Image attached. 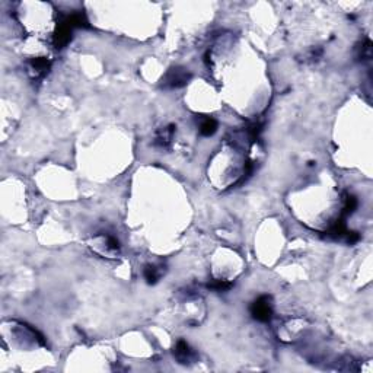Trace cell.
Masks as SVG:
<instances>
[{
  "label": "cell",
  "mask_w": 373,
  "mask_h": 373,
  "mask_svg": "<svg viewBox=\"0 0 373 373\" xmlns=\"http://www.w3.org/2000/svg\"><path fill=\"white\" fill-rule=\"evenodd\" d=\"M249 312L252 315V318L258 322H270L273 318V304H271V297L263 294L260 297H257L251 306H249Z\"/></svg>",
  "instance_id": "6da1fadb"
},
{
  "label": "cell",
  "mask_w": 373,
  "mask_h": 373,
  "mask_svg": "<svg viewBox=\"0 0 373 373\" xmlns=\"http://www.w3.org/2000/svg\"><path fill=\"white\" fill-rule=\"evenodd\" d=\"M191 79V73L184 67H172L168 70L164 79H162V86L166 89H177L185 86L188 81Z\"/></svg>",
  "instance_id": "7a4b0ae2"
},
{
  "label": "cell",
  "mask_w": 373,
  "mask_h": 373,
  "mask_svg": "<svg viewBox=\"0 0 373 373\" xmlns=\"http://www.w3.org/2000/svg\"><path fill=\"white\" fill-rule=\"evenodd\" d=\"M71 32H73V28L70 27L66 21H60L58 25L55 28L54 34H53V44L57 50L60 48H64L71 40Z\"/></svg>",
  "instance_id": "3957f363"
},
{
  "label": "cell",
  "mask_w": 373,
  "mask_h": 373,
  "mask_svg": "<svg viewBox=\"0 0 373 373\" xmlns=\"http://www.w3.org/2000/svg\"><path fill=\"white\" fill-rule=\"evenodd\" d=\"M177 131V125L169 124L166 127H162L156 131L155 138H153V144L156 147H161V149H168L172 143V137Z\"/></svg>",
  "instance_id": "277c9868"
},
{
  "label": "cell",
  "mask_w": 373,
  "mask_h": 373,
  "mask_svg": "<svg viewBox=\"0 0 373 373\" xmlns=\"http://www.w3.org/2000/svg\"><path fill=\"white\" fill-rule=\"evenodd\" d=\"M174 356H175V359L178 360L181 364H190V363H193L194 360H195V357H197L195 351L190 347V344H188L185 340H180V341L175 344Z\"/></svg>",
  "instance_id": "5b68a950"
},
{
  "label": "cell",
  "mask_w": 373,
  "mask_h": 373,
  "mask_svg": "<svg viewBox=\"0 0 373 373\" xmlns=\"http://www.w3.org/2000/svg\"><path fill=\"white\" fill-rule=\"evenodd\" d=\"M28 70L32 78L41 79L50 70V60L47 57H34L28 61Z\"/></svg>",
  "instance_id": "8992f818"
},
{
  "label": "cell",
  "mask_w": 373,
  "mask_h": 373,
  "mask_svg": "<svg viewBox=\"0 0 373 373\" xmlns=\"http://www.w3.org/2000/svg\"><path fill=\"white\" fill-rule=\"evenodd\" d=\"M164 274V270H162V265H156V264H149L144 267V271H143V276L147 284H156L159 281V278Z\"/></svg>",
  "instance_id": "52a82bcc"
},
{
  "label": "cell",
  "mask_w": 373,
  "mask_h": 373,
  "mask_svg": "<svg viewBox=\"0 0 373 373\" xmlns=\"http://www.w3.org/2000/svg\"><path fill=\"white\" fill-rule=\"evenodd\" d=\"M198 131L201 136L204 137H210L217 131V121L211 117H203L200 120V125H198Z\"/></svg>",
  "instance_id": "ba28073f"
},
{
  "label": "cell",
  "mask_w": 373,
  "mask_h": 373,
  "mask_svg": "<svg viewBox=\"0 0 373 373\" xmlns=\"http://www.w3.org/2000/svg\"><path fill=\"white\" fill-rule=\"evenodd\" d=\"M63 21H66L73 29H74V28H89V22H88L86 16L83 14H81V12H78V14H70L69 16H66Z\"/></svg>",
  "instance_id": "9c48e42d"
},
{
  "label": "cell",
  "mask_w": 373,
  "mask_h": 373,
  "mask_svg": "<svg viewBox=\"0 0 373 373\" xmlns=\"http://www.w3.org/2000/svg\"><path fill=\"white\" fill-rule=\"evenodd\" d=\"M357 206H359V201H357L356 195H353V194H346V197H344V206H343V211H341L343 219L347 217L348 214H353L354 210L357 208Z\"/></svg>",
  "instance_id": "30bf717a"
},
{
  "label": "cell",
  "mask_w": 373,
  "mask_h": 373,
  "mask_svg": "<svg viewBox=\"0 0 373 373\" xmlns=\"http://www.w3.org/2000/svg\"><path fill=\"white\" fill-rule=\"evenodd\" d=\"M207 287L210 290L214 291H228L234 287V283L228 281V280H223V278H214V280L208 281Z\"/></svg>",
  "instance_id": "8fae6325"
},
{
  "label": "cell",
  "mask_w": 373,
  "mask_h": 373,
  "mask_svg": "<svg viewBox=\"0 0 373 373\" xmlns=\"http://www.w3.org/2000/svg\"><path fill=\"white\" fill-rule=\"evenodd\" d=\"M370 55H372V42L366 40L360 47H357V58L359 60H369Z\"/></svg>",
  "instance_id": "7c38bea8"
},
{
  "label": "cell",
  "mask_w": 373,
  "mask_h": 373,
  "mask_svg": "<svg viewBox=\"0 0 373 373\" xmlns=\"http://www.w3.org/2000/svg\"><path fill=\"white\" fill-rule=\"evenodd\" d=\"M105 245H107V248L112 251V252H117L118 249H120V242H118V239L117 238H114L112 235H107L105 238Z\"/></svg>",
  "instance_id": "4fadbf2b"
}]
</instances>
